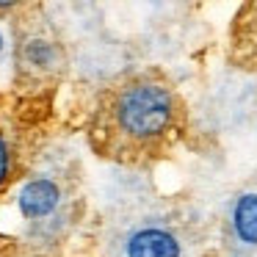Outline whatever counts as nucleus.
Wrapping results in <instances>:
<instances>
[{"mask_svg":"<svg viewBox=\"0 0 257 257\" xmlns=\"http://www.w3.org/2000/svg\"><path fill=\"white\" fill-rule=\"evenodd\" d=\"M191 216L139 174H113L102 199L100 257H194Z\"/></svg>","mask_w":257,"mask_h":257,"instance_id":"f257e3e1","label":"nucleus"},{"mask_svg":"<svg viewBox=\"0 0 257 257\" xmlns=\"http://www.w3.org/2000/svg\"><path fill=\"white\" fill-rule=\"evenodd\" d=\"M177 116L172 89L158 80H127L102 108V133L113 150H147L169 133Z\"/></svg>","mask_w":257,"mask_h":257,"instance_id":"f03ea898","label":"nucleus"},{"mask_svg":"<svg viewBox=\"0 0 257 257\" xmlns=\"http://www.w3.org/2000/svg\"><path fill=\"white\" fill-rule=\"evenodd\" d=\"M17 207L34 246L61 243L75 210V191L67 163L50 161L36 169L20 188Z\"/></svg>","mask_w":257,"mask_h":257,"instance_id":"7ed1b4c3","label":"nucleus"},{"mask_svg":"<svg viewBox=\"0 0 257 257\" xmlns=\"http://www.w3.org/2000/svg\"><path fill=\"white\" fill-rule=\"evenodd\" d=\"M224 249L229 257H257V188H240L227 202Z\"/></svg>","mask_w":257,"mask_h":257,"instance_id":"20e7f679","label":"nucleus"},{"mask_svg":"<svg viewBox=\"0 0 257 257\" xmlns=\"http://www.w3.org/2000/svg\"><path fill=\"white\" fill-rule=\"evenodd\" d=\"M20 53H23V64L25 67H53L56 64V56H58V45H50V42L45 39H28L23 47H20Z\"/></svg>","mask_w":257,"mask_h":257,"instance_id":"39448f33","label":"nucleus"},{"mask_svg":"<svg viewBox=\"0 0 257 257\" xmlns=\"http://www.w3.org/2000/svg\"><path fill=\"white\" fill-rule=\"evenodd\" d=\"M9 172H12V144H9L6 133H0V185L6 183Z\"/></svg>","mask_w":257,"mask_h":257,"instance_id":"423d86ee","label":"nucleus"},{"mask_svg":"<svg viewBox=\"0 0 257 257\" xmlns=\"http://www.w3.org/2000/svg\"><path fill=\"white\" fill-rule=\"evenodd\" d=\"M6 53H9V42H6V34L0 31V58H6Z\"/></svg>","mask_w":257,"mask_h":257,"instance_id":"0eeeda50","label":"nucleus"}]
</instances>
